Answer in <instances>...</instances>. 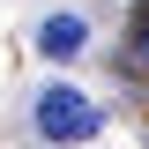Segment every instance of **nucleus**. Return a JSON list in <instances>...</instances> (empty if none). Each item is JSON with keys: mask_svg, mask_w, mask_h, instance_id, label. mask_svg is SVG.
I'll return each instance as SVG.
<instances>
[{"mask_svg": "<svg viewBox=\"0 0 149 149\" xmlns=\"http://www.w3.org/2000/svg\"><path fill=\"white\" fill-rule=\"evenodd\" d=\"M37 134L45 142H90V134H104V112H97V97L67 90V82H52V90H37Z\"/></svg>", "mask_w": 149, "mask_h": 149, "instance_id": "1", "label": "nucleus"}, {"mask_svg": "<svg viewBox=\"0 0 149 149\" xmlns=\"http://www.w3.org/2000/svg\"><path fill=\"white\" fill-rule=\"evenodd\" d=\"M37 52H45V60H82V52H90V15H74V8L45 15V22H37Z\"/></svg>", "mask_w": 149, "mask_h": 149, "instance_id": "2", "label": "nucleus"}, {"mask_svg": "<svg viewBox=\"0 0 149 149\" xmlns=\"http://www.w3.org/2000/svg\"><path fill=\"white\" fill-rule=\"evenodd\" d=\"M134 22H142V30H149V0H142V8H134Z\"/></svg>", "mask_w": 149, "mask_h": 149, "instance_id": "3", "label": "nucleus"}]
</instances>
